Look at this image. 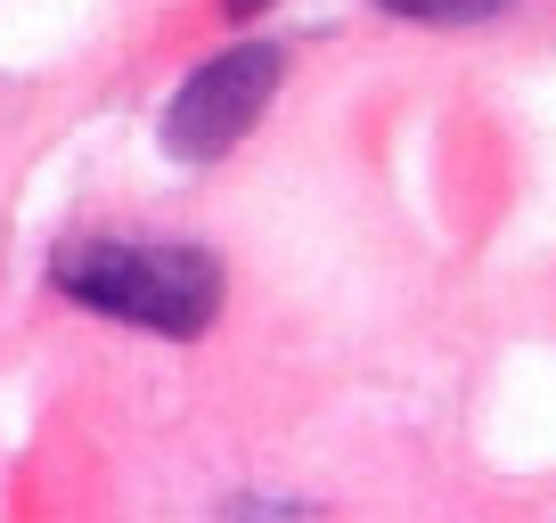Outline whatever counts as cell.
Masks as SVG:
<instances>
[{
	"instance_id": "obj_1",
	"label": "cell",
	"mask_w": 556,
	"mask_h": 523,
	"mask_svg": "<svg viewBox=\"0 0 556 523\" xmlns=\"http://www.w3.org/2000/svg\"><path fill=\"white\" fill-rule=\"evenodd\" d=\"M58 295L83 303V311L131 319L148 335H189L213 328L222 311V262L197 254V245H123V238H90L58 254Z\"/></svg>"
},
{
	"instance_id": "obj_2",
	"label": "cell",
	"mask_w": 556,
	"mask_h": 523,
	"mask_svg": "<svg viewBox=\"0 0 556 523\" xmlns=\"http://www.w3.org/2000/svg\"><path fill=\"white\" fill-rule=\"evenodd\" d=\"M278 74H287V58H278L270 41H238V50L205 58V66L173 90V106H164V148H173L180 164L229 156V148H238L245 131L262 123Z\"/></svg>"
},
{
	"instance_id": "obj_3",
	"label": "cell",
	"mask_w": 556,
	"mask_h": 523,
	"mask_svg": "<svg viewBox=\"0 0 556 523\" xmlns=\"http://www.w3.org/2000/svg\"><path fill=\"white\" fill-rule=\"evenodd\" d=\"M377 9H393L409 25H483L500 9H516V0H377Z\"/></svg>"
},
{
	"instance_id": "obj_4",
	"label": "cell",
	"mask_w": 556,
	"mask_h": 523,
	"mask_svg": "<svg viewBox=\"0 0 556 523\" xmlns=\"http://www.w3.org/2000/svg\"><path fill=\"white\" fill-rule=\"evenodd\" d=\"M229 9H262V0H229Z\"/></svg>"
}]
</instances>
